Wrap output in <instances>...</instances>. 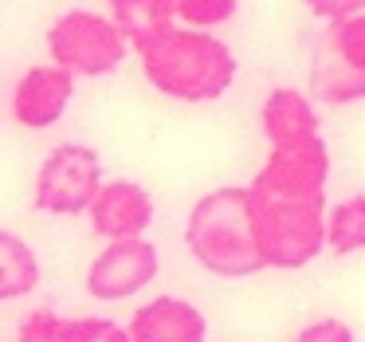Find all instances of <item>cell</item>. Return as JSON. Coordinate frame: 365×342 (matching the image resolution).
<instances>
[{"mask_svg":"<svg viewBox=\"0 0 365 342\" xmlns=\"http://www.w3.org/2000/svg\"><path fill=\"white\" fill-rule=\"evenodd\" d=\"M142 71L161 95L181 103H212L236 79V56L228 44L216 40L205 28L173 24L150 40L134 44Z\"/></svg>","mask_w":365,"mask_h":342,"instance_id":"1","label":"cell"},{"mask_svg":"<svg viewBox=\"0 0 365 342\" xmlns=\"http://www.w3.org/2000/svg\"><path fill=\"white\" fill-rule=\"evenodd\" d=\"M185 248L200 268L220 279H244L267 268L255 240L252 189L224 185L205 193L185 221Z\"/></svg>","mask_w":365,"mask_h":342,"instance_id":"2","label":"cell"},{"mask_svg":"<svg viewBox=\"0 0 365 342\" xmlns=\"http://www.w3.org/2000/svg\"><path fill=\"white\" fill-rule=\"evenodd\" d=\"M326 213H330L326 197H279V193L252 189L255 240L267 268H307L326 248Z\"/></svg>","mask_w":365,"mask_h":342,"instance_id":"3","label":"cell"},{"mask_svg":"<svg viewBox=\"0 0 365 342\" xmlns=\"http://www.w3.org/2000/svg\"><path fill=\"white\" fill-rule=\"evenodd\" d=\"M134 48L130 36L118 28L114 16H98L87 9H71L48 28L51 64L75 75H110Z\"/></svg>","mask_w":365,"mask_h":342,"instance_id":"4","label":"cell"},{"mask_svg":"<svg viewBox=\"0 0 365 342\" xmlns=\"http://www.w3.org/2000/svg\"><path fill=\"white\" fill-rule=\"evenodd\" d=\"M103 161L91 146L63 142L43 158L40 173H36V208L51 216H79L95 205L98 189H103Z\"/></svg>","mask_w":365,"mask_h":342,"instance_id":"5","label":"cell"},{"mask_svg":"<svg viewBox=\"0 0 365 342\" xmlns=\"http://www.w3.org/2000/svg\"><path fill=\"white\" fill-rule=\"evenodd\" d=\"M326 177H330V150L322 134H314L271 146L267 161L252 177V189L279 193V197H326Z\"/></svg>","mask_w":365,"mask_h":342,"instance_id":"6","label":"cell"},{"mask_svg":"<svg viewBox=\"0 0 365 342\" xmlns=\"http://www.w3.org/2000/svg\"><path fill=\"white\" fill-rule=\"evenodd\" d=\"M158 276V248L145 236L134 240H110L103 252L95 256L87 271V291L103 303H118L138 295L142 287L153 283Z\"/></svg>","mask_w":365,"mask_h":342,"instance_id":"7","label":"cell"},{"mask_svg":"<svg viewBox=\"0 0 365 342\" xmlns=\"http://www.w3.org/2000/svg\"><path fill=\"white\" fill-rule=\"evenodd\" d=\"M75 95V71L59 64L28 67L12 87V119L28 130H48L63 119L67 103Z\"/></svg>","mask_w":365,"mask_h":342,"instance_id":"8","label":"cell"},{"mask_svg":"<svg viewBox=\"0 0 365 342\" xmlns=\"http://www.w3.org/2000/svg\"><path fill=\"white\" fill-rule=\"evenodd\" d=\"M87 216L103 240H134L153 224V197L138 181H106Z\"/></svg>","mask_w":365,"mask_h":342,"instance_id":"9","label":"cell"},{"mask_svg":"<svg viewBox=\"0 0 365 342\" xmlns=\"http://www.w3.org/2000/svg\"><path fill=\"white\" fill-rule=\"evenodd\" d=\"M208 323L200 307L177 295H158L130 318V342H205Z\"/></svg>","mask_w":365,"mask_h":342,"instance_id":"10","label":"cell"},{"mask_svg":"<svg viewBox=\"0 0 365 342\" xmlns=\"http://www.w3.org/2000/svg\"><path fill=\"white\" fill-rule=\"evenodd\" d=\"M259 126L263 138L271 146H283V142H299V138H314L318 134V114L314 103H310L302 91L294 87H275L259 106Z\"/></svg>","mask_w":365,"mask_h":342,"instance_id":"11","label":"cell"},{"mask_svg":"<svg viewBox=\"0 0 365 342\" xmlns=\"http://www.w3.org/2000/svg\"><path fill=\"white\" fill-rule=\"evenodd\" d=\"M310 95L322 99L330 106L357 103L365 99V71H357L346 56L338 51V44L330 36H322L314 48V64H310Z\"/></svg>","mask_w":365,"mask_h":342,"instance_id":"12","label":"cell"},{"mask_svg":"<svg viewBox=\"0 0 365 342\" xmlns=\"http://www.w3.org/2000/svg\"><path fill=\"white\" fill-rule=\"evenodd\" d=\"M110 16L130 44H142L177 24V0H110Z\"/></svg>","mask_w":365,"mask_h":342,"instance_id":"13","label":"cell"},{"mask_svg":"<svg viewBox=\"0 0 365 342\" xmlns=\"http://www.w3.org/2000/svg\"><path fill=\"white\" fill-rule=\"evenodd\" d=\"M40 283V260L36 252L16 236V232H0V299H20Z\"/></svg>","mask_w":365,"mask_h":342,"instance_id":"14","label":"cell"},{"mask_svg":"<svg viewBox=\"0 0 365 342\" xmlns=\"http://www.w3.org/2000/svg\"><path fill=\"white\" fill-rule=\"evenodd\" d=\"M326 248L334 256H354L365 248V193L338 201L326 213Z\"/></svg>","mask_w":365,"mask_h":342,"instance_id":"15","label":"cell"},{"mask_svg":"<svg viewBox=\"0 0 365 342\" xmlns=\"http://www.w3.org/2000/svg\"><path fill=\"white\" fill-rule=\"evenodd\" d=\"M236 16V0H177V24L185 28H216Z\"/></svg>","mask_w":365,"mask_h":342,"instance_id":"16","label":"cell"},{"mask_svg":"<svg viewBox=\"0 0 365 342\" xmlns=\"http://www.w3.org/2000/svg\"><path fill=\"white\" fill-rule=\"evenodd\" d=\"M326 36L338 44V51L357 67V71H365V12H357V16H349V20L330 24V28H326Z\"/></svg>","mask_w":365,"mask_h":342,"instance_id":"17","label":"cell"},{"mask_svg":"<svg viewBox=\"0 0 365 342\" xmlns=\"http://www.w3.org/2000/svg\"><path fill=\"white\" fill-rule=\"evenodd\" d=\"M67 342H130V326H118L114 318H67Z\"/></svg>","mask_w":365,"mask_h":342,"instance_id":"18","label":"cell"},{"mask_svg":"<svg viewBox=\"0 0 365 342\" xmlns=\"http://www.w3.org/2000/svg\"><path fill=\"white\" fill-rule=\"evenodd\" d=\"M16 342H67V318L56 311L40 307L20 323V338Z\"/></svg>","mask_w":365,"mask_h":342,"instance_id":"19","label":"cell"},{"mask_svg":"<svg viewBox=\"0 0 365 342\" xmlns=\"http://www.w3.org/2000/svg\"><path fill=\"white\" fill-rule=\"evenodd\" d=\"M291 342H354V331L341 318H318V323L302 326Z\"/></svg>","mask_w":365,"mask_h":342,"instance_id":"20","label":"cell"},{"mask_svg":"<svg viewBox=\"0 0 365 342\" xmlns=\"http://www.w3.org/2000/svg\"><path fill=\"white\" fill-rule=\"evenodd\" d=\"M307 9L318 20H326V24H338V20H349L357 12H365V0H307Z\"/></svg>","mask_w":365,"mask_h":342,"instance_id":"21","label":"cell"}]
</instances>
